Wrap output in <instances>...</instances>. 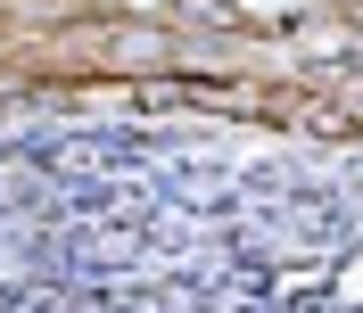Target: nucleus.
Instances as JSON below:
<instances>
[{"label":"nucleus","mask_w":363,"mask_h":313,"mask_svg":"<svg viewBox=\"0 0 363 313\" xmlns=\"http://www.w3.org/2000/svg\"><path fill=\"white\" fill-rule=\"evenodd\" d=\"M339 17H355V25H363V0H339Z\"/></svg>","instance_id":"nucleus-1"}]
</instances>
